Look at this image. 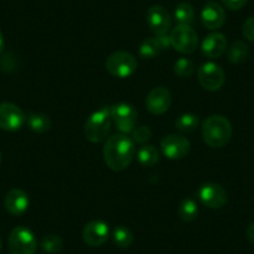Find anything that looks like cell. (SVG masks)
Listing matches in <instances>:
<instances>
[{"mask_svg": "<svg viewBox=\"0 0 254 254\" xmlns=\"http://www.w3.org/2000/svg\"><path fill=\"white\" fill-rule=\"evenodd\" d=\"M25 121L26 115L15 104H0V128L5 131H18L23 127Z\"/></svg>", "mask_w": 254, "mask_h": 254, "instance_id": "obj_9", "label": "cell"}, {"mask_svg": "<svg viewBox=\"0 0 254 254\" xmlns=\"http://www.w3.org/2000/svg\"><path fill=\"white\" fill-rule=\"evenodd\" d=\"M5 209L11 216H21L29 207V196L25 190L20 188H13L6 193L4 198Z\"/></svg>", "mask_w": 254, "mask_h": 254, "instance_id": "obj_16", "label": "cell"}, {"mask_svg": "<svg viewBox=\"0 0 254 254\" xmlns=\"http://www.w3.org/2000/svg\"><path fill=\"white\" fill-rule=\"evenodd\" d=\"M156 39H157L161 50H167V49L171 48L170 35H167V34H165V35H156Z\"/></svg>", "mask_w": 254, "mask_h": 254, "instance_id": "obj_31", "label": "cell"}, {"mask_svg": "<svg viewBox=\"0 0 254 254\" xmlns=\"http://www.w3.org/2000/svg\"><path fill=\"white\" fill-rule=\"evenodd\" d=\"M171 46L181 54H192L198 46V35L190 25L178 24L170 34Z\"/></svg>", "mask_w": 254, "mask_h": 254, "instance_id": "obj_6", "label": "cell"}, {"mask_svg": "<svg viewBox=\"0 0 254 254\" xmlns=\"http://www.w3.org/2000/svg\"><path fill=\"white\" fill-rule=\"evenodd\" d=\"M161 48L158 45L157 39L155 38H148L146 40L142 41L140 46V55L143 59H153L161 53Z\"/></svg>", "mask_w": 254, "mask_h": 254, "instance_id": "obj_26", "label": "cell"}, {"mask_svg": "<svg viewBox=\"0 0 254 254\" xmlns=\"http://www.w3.org/2000/svg\"><path fill=\"white\" fill-rule=\"evenodd\" d=\"M102 153L107 167L115 172H121L131 165L135 157V142L127 135L116 133L107 138Z\"/></svg>", "mask_w": 254, "mask_h": 254, "instance_id": "obj_1", "label": "cell"}, {"mask_svg": "<svg viewBox=\"0 0 254 254\" xmlns=\"http://www.w3.org/2000/svg\"><path fill=\"white\" fill-rule=\"evenodd\" d=\"M137 160L145 167H151V166L156 165L160 160L157 148L152 145H142L137 150Z\"/></svg>", "mask_w": 254, "mask_h": 254, "instance_id": "obj_20", "label": "cell"}, {"mask_svg": "<svg viewBox=\"0 0 254 254\" xmlns=\"http://www.w3.org/2000/svg\"><path fill=\"white\" fill-rule=\"evenodd\" d=\"M112 121L116 125V128L124 135L132 133L137 124V111L135 107L130 104H120L114 105L111 107Z\"/></svg>", "mask_w": 254, "mask_h": 254, "instance_id": "obj_7", "label": "cell"}, {"mask_svg": "<svg viewBox=\"0 0 254 254\" xmlns=\"http://www.w3.org/2000/svg\"><path fill=\"white\" fill-rule=\"evenodd\" d=\"M201 20L204 28L208 30H217L222 28L226 21V11L218 3L211 1L204 5L201 14Z\"/></svg>", "mask_w": 254, "mask_h": 254, "instance_id": "obj_15", "label": "cell"}, {"mask_svg": "<svg viewBox=\"0 0 254 254\" xmlns=\"http://www.w3.org/2000/svg\"><path fill=\"white\" fill-rule=\"evenodd\" d=\"M232 125L222 115H212L202 124V136L209 147L221 148L229 142L232 137Z\"/></svg>", "mask_w": 254, "mask_h": 254, "instance_id": "obj_2", "label": "cell"}, {"mask_svg": "<svg viewBox=\"0 0 254 254\" xmlns=\"http://www.w3.org/2000/svg\"><path fill=\"white\" fill-rule=\"evenodd\" d=\"M26 122L29 128L36 133H44L51 128V120L49 116L39 112H29L26 115Z\"/></svg>", "mask_w": 254, "mask_h": 254, "instance_id": "obj_18", "label": "cell"}, {"mask_svg": "<svg viewBox=\"0 0 254 254\" xmlns=\"http://www.w3.org/2000/svg\"><path fill=\"white\" fill-rule=\"evenodd\" d=\"M242 33L247 40L254 43V15L247 19L242 26Z\"/></svg>", "mask_w": 254, "mask_h": 254, "instance_id": "obj_29", "label": "cell"}, {"mask_svg": "<svg viewBox=\"0 0 254 254\" xmlns=\"http://www.w3.org/2000/svg\"><path fill=\"white\" fill-rule=\"evenodd\" d=\"M198 216V206L190 198H185L178 207V217L183 222H192Z\"/></svg>", "mask_w": 254, "mask_h": 254, "instance_id": "obj_23", "label": "cell"}, {"mask_svg": "<svg viewBox=\"0 0 254 254\" xmlns=\"http://www.w3.org/2000/svg\"><path fill=\"white\" fill-rule=\"evenodd\" d=\"M226 80L222 67L214 63L203 64L198 70L199 85L208 91H217L221 89Z\"/></svg>", "mask_w": 254, "mask_h": 254, "instance_id": "obj_10", "label": "cell"}, {"mask_svg": "<svg viewBox=\"0 0 254 254\" xmlns=\"http://www.w3.org/2000/svg\"><path fill=\"white\" fill-rule=\"evenodd\" d=\"M3 49H4V38L1 31H0V54L3 53Z\"/></svg>", "mask_w": 254, "mask_h": 254, "instance_id": "obj_33", "label": "cell"}, {"mask_svg": "<svg viewBox=\"0 0 254 254\" xmlns=\"http://www.w3.org/2000/svg\"><path fill=\"white\" fill-rule=\"evenodd\" d=\"M175 19L178 24L190 25L194 20V9L187 1H182L175 9Z\"/></svg>", "mask_w": 254, "mask_h": 254, "instance_id": "obj_22", "label": "cell"}, {"mask_svg": "<svg viewBox=\"0 0 254 254\" xmlns=\"http://www.w3.org/2000/svg\"><path fill=\"white\" fill-rule=\"evenodd\" d=\"M199 119L194 114H183L176 120V128L182 133H192L197 130Z\"/></svg>", "mask_w": 254, "mask_h": 254, "instance_id": "obj_21", "label": "cell"}, {"mask_svg": "<svg viewBox=\"0 0 254 254\" xmlns=\"http://www.w3.org/2000/svg\"><path fill=\"white\" fill-rule=\"evenodd\" d=\"M0 248H1V238H0Z\"/></svg>", "mask_w": 254, "mask_h": 254, "instance_id": "obj_34", "label": "cell"}, {"mask_svg": "<svg viewBox=\"0 0 254 254\" xmlns=\"http://www.w3.org/2000/svg\"><path fill=\"white\" fill-rule=\"evenodd\" d=\"M247 238H248L252 243H254V222L249 224L248 228H247Z\"/></svg>", "mask_w": 254, "mask_h": 254, "instance_id": "obj_32", "label": "cell"}, {"mask_svg": "<svg viewBox=\"0 0 254 254\" xmlns=\"http://www.w3.org/2000/svg\"><path fill=\"white\" fill-rule=\"evenodd\" d=\"M222 3L231 10H239L248 3V0H222Z\"/></svg>", "mask_w": 254, "mask_h": 254, "instance_id": "obj_30", "label": "cell"}, {"mask_svg": "<svg viewBox=\"0 0 254 254\" xmlns=\"http://www.w3.org/2000/svg\"><path fill=\"white\" fill-rule=\"evenodd\" d=\"M162 153L170 160H182L190 150V141L182 135H167L161 141Z\"/></svg>", "mask_w": 254, "mask_h": 254, "instance_id": "obj_11", "label": "cell"}, {"mask_svg": "<svg viewBox=\"0 0 254 254\" xmlns=\"http://www.w3.org/2000/svg\"><path fill=\"white\" fill-rule=\"evenodd\" d=\"M0 162H1V153H0Z\"/></svg>", "mask_w": 254, "mask_h": 254, "instance_id": "obj_35", "label": "cell"}, {"mask_svg": "<svg viewBox=\"0 0 254 254\" xmlns=\"http://www.w3.org/2000/svg\"><path fill=\"white\" fill-rule=\"evenodd\" d=\"M171 92L166 87L158 86L151 90L146 97V107L152 115H162L171 106Z\"/></svg>", "mask_w": 254, "mask_h": 254, "instance_id": "obj_14", "label": "cell"}, {"mask_svg": "<svg viewBox=\"0 0 254 254\" xmlns=\"http://www.w3.org/2000/svg\"><path fill=\"white\" fill-rule=\"evenodd\" d=\"M151 136H152V131L147 126H140L132 131V141L135 143H140V145L147 142Z\"/></svg>", "mask_w": 254, "mask_h": 254, "instance_id": "obj_28", "label": "cell"}, {"mask_svg": "<svg viewBox=\"0 0 254 254\" xmlns=\"http://www.w3.org/2000/svg\"><path fill=\"white\" fill-rule=\"evenodd\" d=\"M173 71H175V74L177 75L178 77H182V79L190 77L194 72L193 61L190 60V59H187V58L178 59V60L175 63Z\"/></svg>", "mask_w": 254, "mask_h": 254, "instance_id": "obj_25", "label": "cell"}, {"mask_svg": "<svg viewBox=\"0 0 254 254\" xmlns=\"http://www.w3.org/2000/svg\"><path fill=\"white\" fill-rule=\"evenodd\" d=\"M227 50V38L221 33H212L202 43V53L209 59L221 58Z\"/></svg>", "mask_w": 254, "mask_h": 254, "instance_id": "obj_17", "label": "cell"}, {"mask_svg": "<svg viewBox=\"0 0 254 254\" xmlns=\"http://www.w3.org/2000/svg\"><path fill=\"white\" fill-rule=\"evenodd\" d=\"M63 239L60 238L56 234H48V236L44 237L40 242V247L44 252L46 253H58L63 249Z\"/></svg>", "mask_w": 254, "mask_h": 254, "instance_id": "obj_27", "label": "cell"}, {"mask_svg": "<svg viewBox=\"0 0 254 254\" xmlns=\"http://www.w3.org/2000/svg\"><path fill=\"white\" fill-rule=\"evenodd\" d=\"M106 70L112 76L126 79L137 70V60L132 54L127 51H116L107 58Z\"/></svg>", "mask_w": 254, "mask_h": 254, "instance_id": "obj_4", "label": "cell"}, {"mask_svg": "<svg viewBox=\"0 0 254 254\" xmlns=\"http://www.w3.org/2000/svg\"><path fill=\"white\" fill-rule=\"evenodd\" d=\"M249 55V48L244 41H234L227 51V59L232 64H241L246 61Z\"/></svg>", "mask_w": 254, "mask_h": 254, "instance_id": "obj_19", "label": "cell"}, {"mask_svg": "<svg viewBox=\"0 0 254 254\" xmlns=\"http://www.w3.org/2000/svg\"><path fill=\"white\" fill-rule=\"evenodd\" d=\"M198 199L212 209L223 208L228 202V194L227 190L218 183L207 182L203 183L197 190Z\"/></svg>", "mask_w": 254, "mask_h": 254, "instance_id": "obj_8", "label": "cell"}, {"mask_svg": "<svg viewBox=\"0 0 254 254\" xmlns=\"http://www.w3.org/2000/svg\"><path fill=\"white\" fill-rule=\"evenodd\" d=\"M171 16L161 5H153L147 11V25L156 35H165L171 29Z\"/></svg>", "mask_w": 254, "mask_h": 254, "instance_id": "obj_13", "label": "cell"}, {"mask_svg": "<svg viewBox=\"0 0 254 254\" xmlns=\"http://www.w3.org/2000/svg\"><path fill=\"white\" fill-rule=\"evenodd\" d=\"M36 247L35 236L28 227H15L9 234L8 248L10 254H35Z\"/></svg>", "mask_w": 254, "mask_h": 254, "instance_id": "obj_5", "label": "cell"}, {"mask_svg": "<svg viewBox=\"0 0 254 254\" xmlns=\"http://www.w3.org/2000/svg\"><path fill=\"white\" fill-rule=\"evenodd\" d=\"M110 234L109 224L101 219L89 222L82 231V239L90 247H100L107 241Z\"/></svg>", "mask_w": 254, "mask_h": 254, "instance_id": "obj_12", "label": "cell"}, {"mask_svg": "<svg viewBox=\"0 0 254 254\" xmlns=\"http://www.w3.org/2000/svg\"><path fill=\"white\" fill-rule=\"evenodd\" d=\"M112 239L114 243L116 244L119 248H128L133 242V234L130 229L125 226H119L114 229L112 232Z\"/></svg>", "mask_w": 254, "mask_h": 254, "instance_id": "obj_24", "label": "cell"}, {"mask_svg": "<svg viewBox=\"0 0 254 254\" xmlns=\"http://www.w3.org/2000/svg\"><path fill=\"white\" fill-rule=\"evenodd\" d=\"M111 107L105 106L90 115L84 127L86 140L92 143H99L106 140L111 128Z\"/></svg>", "mask_w": 254, "mask_h": 254, "instance_id": "obj_3", "label": "cell"}]
</instances>
